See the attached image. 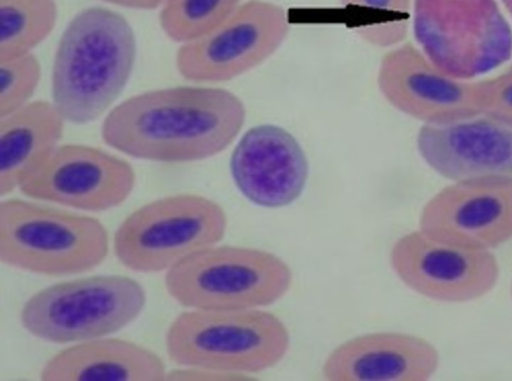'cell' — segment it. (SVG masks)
Returning <instances> with one entry per match:
<instances>
[{"label": "cell", "mask_w": 512, "mask_h": 381, "mask_svg": "<svg viewBox=\"0 0 512 381\" xmlns=\"http://www.w3.org/2000/svg\"><path fill=\"white\" fill-rule=\"evenodd\" d=\"M66 121L52 102L30 101L0 117V195L19 188L59 145Z\"/></svg>", "instance_id": "cell-18"}, {"label": "cell", "mask_w": 512, "mask_h": 381, "mask_svg": "<svg viewBox=\"0 0 512 381\" xmlns=\"http://www.w3.org/2000/svg\"><path fill=\"white\" fill-rule=\"evenodd\" d=\"M410 20L366 22L356 26V33L377 47L392 48L404 42Z\"/></svg>", "instance_id": "cell-23"}, {"label": "cell", "mask_w": 512, "mask_h": 381, "mask_svg": "<svg viewBox=\"0 0 512 381\" xmlns=\"http://www.w3.org/2000/svg\"><path fill=\"white\" fill-rule=\"evenodd\" d=\"M109 252L106 228L96 218L22 199L0 204V259L41 275L81 273Z\"/></svg>", "instance_id": "cell-4"}, {"label": "cell", "mask_w": 512, "mask_h": 381, "mask_svg": "<svg viewBox=\"0 0 512 381\" xmlns=\"http://www.w3.org/2000/svg\"><path fill=\"white\" fill-rule=\"evenodd\" d=\"M226 229V213L214 200L190 193L170 195L129 214L114 234L113 249L128 269L156 273L216 245Z\"/></svg>", "instance_id": "cell-8"}, {"label": "cell", "mask_w": 512, "mask_h": 381, "mask_svg": "<svg viewBox=\"0 0 512 381\" xmlns=\"http://www.w3.org/2000/svg\"><path fill=\"white\" fill-rule=\"evenodd\" d=\"M244 0H167L159 22L173 41L186 43L210 31Z\"/></svg>", "instance_id": "cell-20"}, {"label": "cell", "mask_w": 512, "mask_h": 381, "mask_svg": "<svg viewBox=\"0 0 512 381\" xmlns=\"http://www.w3.org/2000/svg\"><path fill=\"white\" fill-rule=\"evenodd\" d=\"M289 30V17L282 6L267 0L244 1L216 27L181 44L177 70L197 83L229 81L269 59Z\"/></svg>", "instance_id": "cell-9"}, {"label": "cell", "mask_w": 512, "mask_h": 381, "mask_svg": "<svg viewBox=\"0 0 512 381\" xmlns=\"http://www.w3.org/2000/svg\"><path fill=\"white\" fill-rule=\"evenodd\" d=\"M376 82L393 108L422 124H445L481 113L477 81L446 73L412 42L404 41L382 56Z\"/></svg>", "instance_id": "cell-11"}, {"label": "cell", "mask_w": 512, "mask_h": 381, "mask_svg": "<svg viewBox=\"0 0 512 381\" xmlns=\"http://www.w3.org/2000/svg\"><path fill=\"white\" fill-rule=\"evenodd\" d=\"M416 146L430 168L452 181L512 177V125L484 113L422 124Z\"/></svg>", "instance_id": "cell-15"}, {"label": "cell", "mask_w": 512, "mask_h": 381, "mask_svg": "<svg viewBox=\"0 0 512 381\" xmlns=\"http://www.w3.org/2000/svg\"><path fill=\"white\" fill-rule=\"evenodd\" d=\"M136 59V38L119 13L99 6L77 13L54 56L52 103L65 121L99 118L125 88Z\"/></svg>", "instance_id": "cell-2"}, {"label": "cell", "mask_w": 512, "mask_h": 381, "mask_svg": "<svg viewBox=\"0 0 512 381\" xmlns=\"http://www.w3.org/2000/svg\"><path fill=\"white\" fill-rule=\"evenodd\" d=\"M511 292H512V287H511Z\"/></svg>", "instance_id": "cell-27"}, {"label": "cell", "mask_w": 512, "mask_h": 381, "mask_svg": "<svg viewBox=\"0 0 512 381\" xmlns=\"http://www.w3.org/2000/svg\"><path fill=\"white\" fill-rule=\"evenodd\" d=\"M480 112L512 125V64L501 73L477 81Z\"/></svg>", "instance_id": "cell-22"}, {"label": "cell", "mask_w": 512, "mask_h": 381, "mask_svg": "<svg viewBox=\"0 0 512 381\" xmlns=\"http://www.w3.org/2000/svg\"><path fill=\"white\" fill-rule=\"evenodd\" d=\"M417 46L440 69L465 80L506 63L512 29L496 0H413Z\"/></svg>", "instance_id": "cell-7"}, {"label": "cell", "mask_w": 512, "mask_h": 381, "mask_svg": "<svg viewBox=\"0 0 512 381\" xmlns=\"http://www.w3.org/2000/svg\"><path fill=\"white\" fill-rule=\"evenodd\" d=\"M290 334L276 315L260 310H197L179 314L166 333L175 364L222 374L257 373L289 349Z\"/></svg>", "instance_id": "cell-3"}, {"label": "cell", "mask_w": 512, "mask_h": 381, "mask_svg": "<svg viewBox=\"0 0 512 381\" xmlns=\"http://www.w3.org/2000/svg\"><path fill=\"white\" fill-rule=\"evenodd\" d=\"M145 303V290L133 278L89 276L38 291L23 305L20 321L41 340L78 343L120 331L140 315Z\"/></svg>", "instance_id": "cell-6"}, {"label": "cell", "mask_w": 512, "mask_h": 381, "mask_svg": "<svg viewBox=\"0 0 512 381\" xmlns=\"http://www.w3.org/2000/svg\"><path fill=\"white\" fill-rule=\"evenodd\" d=\"M389 258L406 286L444 302L478 299L494 287L499 275L497 260L488 250L441 243L420 230L398 238Z\"/></svg>", "instance_id": "cell-13"}, {"label": "cell", "mask_w": 512, "mask_h": 381, "mask_svg": "<svg viewBox=\"0 0 512 381\" xmlns=\"http://www.w3.org/2000/svg\"><path fill=\"white\" fill-rule=\"evenodd\" d=\"M438 363L437 350L421 337L374 332L334 348L322 373L331 381H422L434 374Z\"/></svg>", "instance_id": "cell-16"}, {"label": "cell", "mask_w": 512, "mask_h": 381, "mask_svg": "<svg viewBox=\"0 0 512 381\" xmlns=\"http://www.w3.org/2000/svg\"><path fill=\"white\" fill-rule=\"evenodd\" d=\"M40 75V64L32 53L0 61V117L30 102Z\"/></svg>", "instance_id": "cell-21"}, {"label": "cell", "mask_w": 512, "mask_h": 381, "mask_svg": "<svg viewBox=\"0 0 512 381\" xmlns=\"http://www.w3.org/2000/svg\"><path fill=\"white\" fill-rule=\"evenodd\" d=\"M292 283L290 267L262 249L212 245L188 256L165 275L170 296L197 310H241L268 306Z\"/></svg>", "instance_id": "cell-5"}, {"label": "cell", "mask_w": 512, "mask_h": 381, "mask_svg": "<svg viewBox=\"0 0 512 381\" xmlns=\"http://www.w3.org/2000/svg\"><path fill=\"white\" fill-rule=\"evenodd\" d=\"M56 20L55 0H0V61L31 53Z\"/></svg>", "instance_id": "cell-19"}, {"label": "cell", "mask_w": 512, "mask_h": 381, "mask_svg": "<svg viewBox=\"0 0 512 381\" xmlns=\"http://www.w3.org/2000/svg\"><path fill=\"white\" fill-rule=\"evenodd\" d=\"M419 228L441 243L483 249L512 238V177L455 181L423 207Z\"/></svg>", "instance_id": "cell-12"}, {"label": "cell", "mask_w": 512, "mask_h": 381, "mask_svg": "<svg viewBox=\"0 0 512 381\" xmlns=\"http://www.w3.org/2000/svg\"><path fill=\"white\" fill-rule=\"evenodd\" d=\"M163 360L153 351L117 338L75 343L43 366L44 381H156L164 380Z\"/></svg>", "instance_id": "cell-17"}, {"label": "cell", "mask_w": 512, "mask_h": 381, "mask_svg": "<svg viewBox=\"0 0 512 381\" xmlns=\"http://www.w3.org/2000/svg\"><path fill=\"white\" fill-rule=\"evenodd\" d=\"M344 7L380 13L388 20H410L412 0H339Z\"/></svg>", "instance_id": "cell-24"}, {"label": "cell", "mask_w": 512, "mask_h": 381, "mask_svg": "<svg viewBox=\"0 0 512 381\" xmlns=\"http://www.w3.org/2000/svg\"><path fill=\"white\" fill-rule=\"evenodd\" d=\"M104 2L132 9L151 10L162 7L167 0H102Z\"/></svg>", "instance_id": "cell-25"}, {"label": "cell", "mask_w": 512, "mask_h": 381, "mask_svg": "<svg viewBox=\"0 0 512 381\" xmlns=\"http://www.w3.org/2000/svg\"><path fill=\"white\" fill-rule=\"evenodd\" d=\"M503 6L505 7L506 11L510 14L512 17V0H500Z\"/></svg>", "instance_id": "cell-26"}, {"label": "cell", "mask_w": 512, "mask_h": 381, "mask_svg": "<svg viewBox=\"0 0 512 381\" xmlns=\"http://www.w3.org/2000/svg\"><path fill=\"white\" fill-rule=\"evenodd\" d=\"M135 179L133 167L116 155L88 145L63 144L41 161L19 189L31 199L98 212L122 204Z\"/></svg>", "instance_id": "cell-10"}, {"label": "cell", "mask_w": 512, "mask_h": 381, "mask_svg": "<svg viewBox=\"0 0 512 381\" xmlns=\"http://www.w3.org/2000/svg\"><path fill=\"white\" fill-rule=\"evenodd\" d=\"M233 182L251 203L264 208L292 204L304 191L309 163L295 136L275 124L249 128L235 145L229 162Z\"/></svg>", "instance_id": "cell-14"}, {"label": "cell", "mask_w": 512, "mask_h": 381, "mask_svg": "<svg viewBox=\"0 0 512 381\" xmlns=\"http://www.w3.org/2000/svg\"><path fill=\"white\" fill-rule=\"evenodd\" d=\"M243 101L211 86H176L133 95L105 117L101 135L128 156L164 163L213 157L241 132Z\"/></svg>", "instance_id": "cell-1"}]
</instances>
